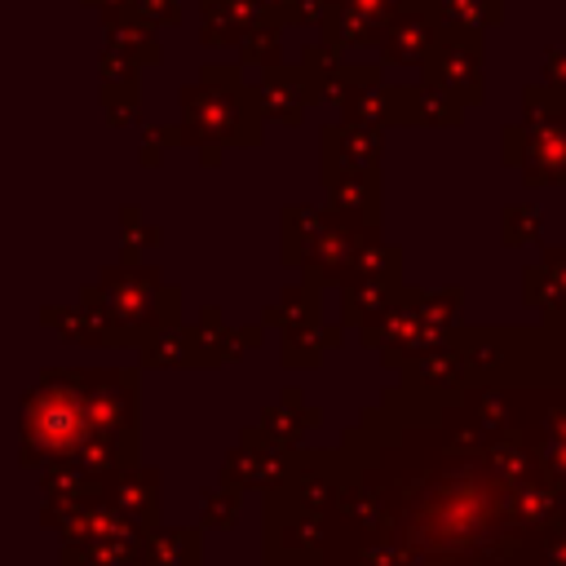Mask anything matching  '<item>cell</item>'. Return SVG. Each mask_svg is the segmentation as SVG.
Returning <instances> with one entry per match:
<instances>
[{
  "label": "cell",
  "mask_w": 566,
  "mask_h": 566,
  "mask_svg": "<svg viewBox=\"0 0 566 566\" xmlns=\"http://www.w3.org/2000/svg\"><path fill=\"white\" fill-rule=\"evenodd\" d=\"M199 562V531H146V566H195Z\"/></svg>",
  "instance_id": "5"
},
{
  "label": "cell",
  "mask_w": 566,
  "mask_h": 566,
  "mask_svg": "<svg viewBox=\"0 0 566 566\" xmlns=\"http://www.w3.org/2000/svg\"><path fill=\"white\" fill-rule=\"evenodd\" d=\"M84 482H88L93 495H102L106 504L128 513L142 531L155 526V517H159V473L155 469L124 464V469H111V473H97V478H84Z\"/></svg>",
  "instance_id": "3"
},
{
  "label": "cell",
  "mask_w": 566,
  "mask_h": 566,
  "mask_svg": "<svg viewBox=\"0 0 566 566\" xmlns=\"http://www.w3.org/2000/svg\"><path fill=\"white\" fill-rule=\"evenodd\" d=\"M526 301L548 318L566 314V252H548L544 270H526Z\"/></svg>",
  "instance_id": "4"
},
{
  "label": "cell",
  "mask_w": 566,
  "mask_h": 566,
  "mask_svg": "<svg viewBox=\"0 0 566 566\" xmlns=\"http://www.w3.org/2000/svg\"><path fill=\"white\" fill-rule=\"evenodd\" d=\"M336 345H340V327H318V318L292 323L283 336V363L305 367V363H318L323 349H336Z\"/></svg>",
  "instance_id": "6"
},
{
  "label": "cell",
  "mask_w": 566,
  "mask_h": 566,
  "mask_svg": "<svg viewBox=\"0 0 566 566\" xmlns=\"http://www.w3.org/2000/svg\"><path fill=\"white\" fill-rule=\"evenodd\" d=\"M137 371L128 367H44L22 398L18 455L40 473L97 478L137 460Z\"/></svg>",
  "instance_id": "1"
},
{
  "label": "cell",
  "mask_w": 566,
  "mask_h": 566,
  "mask_svg": "<svg viewBox=\"0 0 566 566\" xmlns=\"http://www.w3.org/2000/svg\"><path fill=\"white\" fill-rule=\"evenodd\" d=\"M310 424H318V411L301 407V398H296V394H287L279 407H265V416H261V429H270L274 438L292 442V447H296V438H301Z\"/></svg>",
  "instance_id": "7"
},
{
  "label": "cell",
  "mask_w": 566,
  "mask_h": 566,
  "mask_svg": "<svg viewBox=\"0 0 566 566\" xmlns=\"http://www.w3.org/2000/svg\"><path fill=\"white\" fill-rule=\"evenodd\" d=\"M181 296L159 283V270H106L75 310H44V323L80 345H146L155 332L172 327Z\"/></svg>",
  "instance_id": "2"
}]
</instances>
